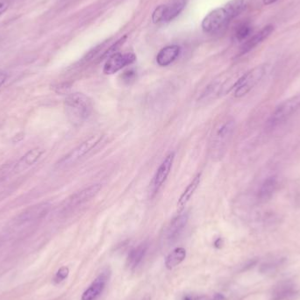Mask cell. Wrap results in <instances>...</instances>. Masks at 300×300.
<instances>
[{
  "instance_id": "1",
  "label": "cell",
  "mask_w": 300,
  "mask_h": 300,
  "mask_svg": "<svg viewBox=\"0 0 300 300\" xmlns=\"http://www.w3.org/2000/svg\"><path fill=\"white\" fill-rule=\"evenodd\" d=\"M64 110L70 123L80 126L89 119L92 113V103L85 94L75 92L65 98Z\"/></svg>"
},
{
  "instance_id": "2",
  "label": "cell",
  "mask_w": 300,
  "mask_h": 300,
  "mask_svg": "<svg viewBox=\"0 0 300 300\" xmlns=\"http://www.w3.org/2000/svg\"><path fill=\"white\" fill-rule=\"evenodd\" d=\"M235 129V121L228 119L223 121L214 129L211 140V156L214 160L221 159L226 152Z\"/></svg>"
},
{
  "instance_id": "3",
  "label": "cell",
  "mask_w": 300,
  "mask_h": 300,
  "mask_svg": "<svg viewBox=\"0 0 300 300\" xmlns=\"http://www.w3.org/2000/svg\"><path fill=\"white\" fill-rule=\"evenodd\" d=\"M103 137L104 135L101 133H96L83 141L81 144L78 145L77 148H75L71 152L59 161L57 167L63 169L72 166L73 164L78 163V161L81 160L84 156H86L101 142Z\"/></svg>"
},
{
  "instance_id": "4",
  "label": "cell",
  "mask_w": 300,
  "mask_h": 300,
  "mask_svg": "<svg viewBox=\"0 0 300 300\" xmlns=\"http://www.w3.org/2000/svg\"><path fill=\"white\" fill-rule=\"evenodd\" d=\"M266 73V65H259L239 78L234 84V96L242 98L249 93L255 86L260 82Z\"/></svg>"
},
{
  "instance_id": "5",
  "label": "cell",
  "mask_w": 300,
  "mask_h": 300,
  "mask_svg": "<svg viewBox=\"0 0 300 300\" xmlns=\"http://www.w3.org/2000/svg\"><path fill=\"white\" fill-rule=\"evenodd\" d=\"M232 20L226 8H217L203 20L202 29L207 34H214L226 28Z\"/></svg>"
},
{
  "instance_id": "6",
  "label": "cell",
  "mask_w": 300,
  "mask_h": 300,
  "mask_svg": "<svg viewBox=\"0 0 300 300\" xmlns=\"http://www.w3.org/2000/svg\"><path fill=\"white\" fill-rule=\"evenodd\" d=\"M175 160V153H170L163 161L158 170L156 171V174L153 177L152 182L150 183V194L152 197L156 195L161 187L164 185L165 181L167 180L168 176L171 171L173 163Z\"/></svg>"
},
{
  "instance_id": "7",
  "label": "cell",
  "mask_w": 300,
  "mask_h": 300,
  "mask_svg": "<svg viewBox=\"0 0 300 300\" xmlns=\"http://www.w3.org/2000/svg\"><path fill=\"white\" fill-rule=\"evenodd\" d=\"M300 106V94L288 98L277 106L270 118L271 125H277L286 121Z\"/></svg>"
},
{
  "instance_id": "8",
  "label": "cell",
  "mask_w": 300,
  "mask_h": 300,
  "mask_svg": "<svg viewBox=\"0 0 300 300\" xmlns=\"http://www.w3.org/2000/svg\"><path fill=\"white\" fill-rule=\"evenodd\" d=\"M136 60V55L133 53H117L107 59L104 66V73L105 75H113L118 71L124 69L125 67L134 63Z\"/></svg>"
},
{
  "instance_id": "9",
  "label": "cell",
  "mask_w": 300,
  "mask_h": 300,
  "mask_svg": "<svg viewBox=\"0 0 300 300\" xmlns=\"http://www.w3.org/2000/svg\"><path fill=\"white\" fill-rule=\"evenodd\" d=\"M100 183H95L89 187L84 189L82 191L76 192L74 195L71 196L68 202V207H77L81 206L85 203L90 201V199L98 195V192L101 190Z\"/></svg>"
},
{
  "instance_id": "10",
  "label": "cell",
  "mask_w": 300,
  "mask_h": 300,
  "mask_svg": "<svg viewBox=\"0 0 300 300\" xmlns=\"http://www.w3.org/2000/svg\"><path fill=\"white\" fill-rule=\"evenodd\" d=\"M188 219H189V215L187 213H183L176 215L175 218L172 219L171 222L170 223V225L168 226L167 233H166V237L169 242H175V240L179 237L187 225Z\"/></svg>"
},
{
  "instance_id": "11",
  "label": "cell",
  "mask_w": 300,
  "mask_h": 300,
  "mask_svg": "<svg viewBox=\"0 0 300 300\" xmlns=\"http://www.w3.org/2000/svg\"><path fill=\"white\" fill-rule=\"evenodd\" d=\"M274 31V27L271 25L266 26L264 28L261 29V31L258 32L256 35H253L252 37H250V39L247 40L244 44L241 47L240 51V55H245L247 53H249L251 50H253L254 48L257 47L260 43H262L264 40L267 39L269 35L272 34Z\"/></svg>"
},
{
  "instance_id": "12",
  "label": "cell",
  "mask_w": 300,
  "mask_h": 300,
  "mask_svg": "<svg viewBox=\"0 0 300 300\" xmlns=\"http://www.w3.org/2000/svg\"><path fill=\"white\" fill-rule=\"evenodd\" d=\"M108 274L107 272H103L100 274L93 283L90 285V287L83 293L82 300H95L98 299L102 292L104 291L106 283L108 281Z\"/></svg>"
},
{
  "instance_id": "13",
  "label": "cell",
  "mask_w": 300,
  "mask_h": 300,
  "mask_svg": "<svg viewBox=\"0 0 300 300\" xmlns=\"http://www.w3.org/2000/svg\"><path fill=\"white\" fill-rule=\"evenodd\" d=\"M181 48L177 45H171L162 48L156 56V62L162 67L168 66L175 62L179 56Z\"/></svg>"
},
{
  "instance_id": "14",
  "label": "cell",
  "mask_w": 300,
  "mask_h": 300,
  "mask_svg": "<svg viewBox=\"0 0 300 300\" xmlns=\"http://www.w3.org/2000/svg\"><path fill=\"white\" fill-rule=\"evenodd\" d=\"M201 176L202 173H198L195 177L191 180V183L188 184L187 187L183 191L182 195L180 196L178 202H177V208L182 210L183 207L187 205V203L191 200V197L195 193L196 190L199 187L200 182H201Z\"/></svg>"
},
{
  "instance_id": "15",
  "label": "cell",
  "mask_w": 300,
  "mask_h": 300,
  "mask_svg": "<svg viewBox=\"0 0 300 300\" xmlns=\"http://www.w3.org/2000/svg\"><path fill=\"white\" fill-rule=\"evenodd\" d=\"M43 150L42 148H36L32 149L29 152L27 153L25 156H22V158L16 164L15 167H14V171H23L26 169L30 167L38 161L41 156L43 155Z\"/></svg>"
},
{
  "instance_id": "16",
  "label": "cell",
  "mask_w": 300,
  "mask_h": 300,
  "mask_svg": "<svg viewBox=\"0 0 300 300\" xmlns=\"http://www.w3.org/2000/svg\"><path fill=\"white\" fill-rule=\"evenodd\" d=\"M147 250H148V245L146 243H142L129 252L128 265L130 269H134L139 266L140 262L144 259Z\"/></svg>"
},
{
  "instance_id": "17",
  "label": "cell",
  "mask_w": 300,
  "mask_h": 300,
  "mask_svg": "<svg viewBox=\"0 0 300 300\" xmlns=\"http://www.w3.org/2000/svg\"><path fill=\"white\" fill-rule=\"evenodd\" d=\"M49 204L43 203L41 205H37L35 207H30L20 216V219L22 220H30L35 218L43 217V215L46 214L47 211L49 210Z\"/></svg>"
},
{
  "instance_id": "18",
  "label": "cell",
  "mask_w": 300,
  "mask_h": 300,
  "mask_svg": "<svg viewBox=\"0 0 300 300\" xmlns=\"http://www.w3.org/2000/svg\"><path fill=\"white\" fill-rule=\"evenodd\" d=\"M186 257V250L183 248H176L168 255L165 260V266L168 269H174Z\"/></svg>"
},
{
  "instance_id": "19",
  "label": "cell",
  "mask_w": 300,
  "mask_h": 300,
  "mask_svg": "<svg viewBox=\"0 0 300 300\" xmlns=\"http://www.w3.org/2000/svg\"><path fill=\"white\" fill-rule=\"evenodd\" d=\"M277 188V179L271 176L269 177L261 184V189L259 191V199L261 200H268L272 197L273 193Z\"/></svg>"
},
{
  "instance_id": "20",
  "label": "cell",
  "mask_w": 300,
  "mask_h": 300,
  "mask_svg": "<svg viewBox=\"0 0 300 300\" xmlns=\"http://www.w3.org/2000/svg\"><path fill=\"white\" fill-rule=\"evenodd\" d=\"M186 5V0H176L171 5H167V10L165 13L164 21L169 22L174 20L177 16L179 15L181 12L183 11Z\"/></svg>"
},
{
  "instance_id": "21",
  "label": "cell",
  "mask_w": 300,
  "mask_h": 300,
  "mask_svg": "<svg viewBox=\"0 0 300 300\" xmlns=\"http://www.w3.org/2000/svg\"><path fill=\"white\" fill-rule=\"evenodd\" d=\"M295 289L289 285H281L273 293V300H288L295 295Z\"/></svg>"
},
{
  "instance_id": "22",
  "label": "cell",
  "mask_w": 300,
  "mask_h": 300,
  "mask_svg": "<svg viewBox=\"0 0 300 300\" xmlns=\"http://www.w3.org/2000/svg\"><path fill=\"white\" fill-rule=\"evenodd\" d=\"M244 7H245L244 0H231L230 2H228L225 6L232 19L237 17L244 10Z\"/></svg>"
},
{
  "instance_id": "23",
  "label": "cell",
  "mask_w": 300,
  "mask_h": 300,
  "mask_svg": "<svg viewBox=\"0 0 300 300\" xmlns=\"http://www.w3.org/2000/svg\"><path fill=\"white\" fill-rule=\"evenodd\" d=\"M252 32V27L249 22H243L238 26L235 32H234V37L238 42H242L247 39Z\"/></svg>"
},
{
  "instance_id": "24",
  "label": "cell",
  "mask_w": 300,
  "mask_h": 300,
  "mask_svg": "<svg viewBox=\"0 0 300 300\" xmlns=\"http://www.w3.org/2000/svg\"><path fill=\"white\" fill-rule=\"evenodd\" d=\"M127 38H128V36L125 35V36H123V37L119 40V41H117L116 43H113L111 47H108V48L104 52V54L99 57V60H101L102 61V60H104L105 58H109L112 55L117 54V51L119 50V49L122 47V45L126 43Z\"/></svg>"
},
{
  "instance_id": "25",
  "label": "cell",
  "mask_w": 300,
  "mask_h": 300,
  "mask_svg": "<svg viewBox=\"0 0 300 300\" xmlns=\"http://www.w3.org/2000/svg\"><path fill=\"white\" fill-rule=\"evenodd\" d=\"M167 10V5H159L158 7L156 8V10L154 11L152 14V20L154 23H159L161 21H164L165 13Z\"/></svg>"
},
{
  "instance_id": "26",
  "label": "cell",
  "mask_w": 300,
  "mask_h": 300,
  "mask_svg": "<svg viewBox=\"0 0 300 300\" xmlns=\"http://www.w3.org/2000/svg\"><path fill=\"white\" fill-rule=\"evenodd\" d=\"M69 273H70V269L68 267H62L61 269H59L55 277V282L56 284H59L61 282H63V280H65L68 276H69Z\"/></svg>"
},
{
  "instance_id": "27",
  "label": "cell",
  "mask_w": 300,
  "mask_h": 300,
  "mask_svg": "<svg viewBox=\"0 0 300 300\" xmlns=\"http://www.w3.org/2000/svg\"><path fill=\"white\" fill-rule=\"evenodd\" d=\"M191 300H226L222 294L215 293L211 296L192 297Z\"/></svg>"
},
{
  "instance_id": "28",
  "label": "cell",
  "mask_w": 300,
  "mask_h": 300,
  "mask_svg": "<svg viewBox=\"0 0 300 300\" xmlns=\"http://www.w3.org/2000/svg\"><path fill=\"white\" fill-rule=\"evenodd\" d=\"M70 87H71L70 84H67V83L60 84L55 86V91L59 94L67 93L70 90Z\"/></svg>"
},
{
  "instance_id": "29",
  "label": "cell",
  "mask_w": 300,
  "mask_h": 300,
  "mask_svg": "<svg viewBox=\"0 0 300 300\" xmlns=\"http://www.w3.org/2000/svg\"><path fill=\"white\" fill-rule=\"evenodd\" d=\"M9 5H10V2L8 0H1L0 1V16L2 15L4 12H6Z\"/></svg>"
},
{
  "instance_id": "30",
  "label": "cell",
  "mask_w": 300,
  "mask_h": 300,
  "mask_svg": "<svg viewBox=\"0 0 300 300\" xmlns=\"http://www.w3.org/2000/svg\"><path fill=\"white\" fill-rule=\"evenodd\" d=\"M135 77V72L133 70H129V71H126L125 73L123 74V78L125 81H130V80H133V78Z\"/></svg>"
},
{
  "instance_id": "31",
  "label": "cell",
  "mask_w": 300,
  "mask_h": 300,
  "mask_svg": "<svg viewBox=\"0 0 300 300\" xmlns=\"http://www.w3.org/2000/svg\"><path fill=\"white\" fill-rule=\"evenodd\" d=\"M5 80H6V75L3 72H0V87L4 85Z\"/></svg>"
},
{
  "instance_id": "32",
  "label": "cell",
  "mask_w": 300,
  "mask_h": 300,
  "mask_svg": "<svg viewBox=\"0 0 300 300\" xmlns=\"http://www.w3.org/2000/svg\"><path fill=\"white\" fill-rule=\"evenodd\" d=\"M276 1H277V0H263V3H264V4H267V5H268V4H273V3H275Z\"/></svg>"
}]
</instances>
